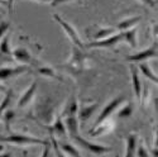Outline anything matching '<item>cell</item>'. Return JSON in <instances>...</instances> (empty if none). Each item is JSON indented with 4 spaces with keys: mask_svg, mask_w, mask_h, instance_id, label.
Listing matches in <instances>:
<instances>
[{
    "mask_svg": "<svg viewBox=\"0 0 158 157\" xmlns=\"http://www.w3.org/2000/svg\"><path fill=\"white\" fill-rule=\"evenodd\" d=\"M0 141L2 142H6V143H14V145H20V146H25V145H48V141L46 139H41L37 137H31V136H25V134H10L6 137L0 136Z\"/></svg>",
    "mask_w": 158,
    "mask_h": 157,
    "instance_id": "cell-1",
    "label": "cell"
},
{
    "mask_svg": "<svg viewBox=\"0 0 158 157\" xmlns=\"http://www.w3.org/2000/svg\"><path fill=\"white\" fill-rule=\"evenodd\" d=\"M127 42V32H119V33H114L113 36L101 39V41H94L87 45V47L90 48H113L114 46H116L119 42Z\"/></svg>",
    "mask_w": 158,
    "mask_h": 157,
    "instance_id": "cell-2",
    "label": "cell"
},
{
    "mask_svg": "<svg viewBox=\"0 0 158 157\" xmlns=\"http://www.w3.org/2000/svg\"><path fill=\"white\" fill-rule=\"evenodd\" d=\"M71 139H73L77 145H80L84 150H87L90 152H93L95 155H104V153H108V152H111L113 148L110 147H106V146H100V145H95V143H91L89 141H86L85 138H82L80 136V133H76L73 136H71Z\"/></svg>",
    "mask_w": 158,
    "mask_h": 157,
    "instance_id": "cell-3",
    "label": "cell"
},
{
    "mask_svg": "<svg viewBox=\"0 0 158 157\" xmlns=\"http://www.w3.org/2000/svg\"><path fill=\"white\" fill-rule=\"evenodd\" d=\"M157 41H154V43L148 47L147 49L144 51H140L135 55H131V56H128L125 60L127 61H130V62H144L149 58H157L158 57V52H157Z\"/></svg>",
    "mask_w": 158,
    "mask_h": 157,
    "instance_id": "cell-4",
    "label": "cell"
},
{
    "mask_svg": "<svg viewBox=\"0 0 158 157\" xmlns=\"http://www.w3.org/2000/svg\"><path fill=\"white\" fill-rule=\"evenodd\" d=\"M53 18L57 20V23H60L61 24V27L63 28V31L67 33V36H69V38L72 41V43L75 45V46H77L78 48H84V43L81 42V39H80V36L77 34V32H76V29L72 27V25L70 24V23H67L66 20H63L60 15H57V14H53Z\"/></svg>",
    "mask_w": 158,
    "mask_h": 157,
    "instance_id": "cell-5",
    "label": "cell"
},
{
    "mask_svg": "<svg viewBox=\"0 0 158 157\" xmlns=\"http://www.w3.org/2000/svg\"><path fill=\"white\" fill-rule=\"evenodd\" d=\"M123 101H124V98H123V96H118V98L113 99V100L108 104V105L102 109V112H101V113H100V115L98 117V119H96V122H95L94 127L99 125V124H100V123H102L104 121H106V119H108V117H109L111 113H114V112L118 109V107H119Z\"/></svg>",
    "mask_w": 158,
    "mask_h": 157,
    "instance_id": "cell-6",
    "label": "cell"
},
{
    "mask_svg": "<svg viewBox=\"0 0 158 157\" xmlns=\"http://www.w3.org/2000/svg\"><path fill=\"white\" fill-rule=\"evenodd\" d=\"M27 66H14V67H0V81H5L9 78H14L24 72H28Z\"/></svg>",
    "mask_w": 158,
    "mask_h": 157,
    "instance_id": "cell-7",
    "label": "cell"
},
{
    "mask_svg": "<svg viewBox=\"0 0 158 157\" xmlns=\"http://www.w3.org/2000/svg\"><path fill=\"white\" fill-rule=\"evenodd\" d=\"M130 72H131V84H133V91L134 95L138 100L142 99V81L139 78V72H138V67H135L134 65L130 66Z\"/></svg>",
    "mask_w": 158,
    "mask_h": 157,
    "instance_id": "cell-8",
    "label": "cell"
},
{
    "mask_svg": "<svg viewBox=\"0 0 158 157\" xmlns=\"http://www.w3.org/2000/svg\"><path fill=\"white\" fill-rule=\"evenodd\" d=\"M11 55L14 56V58L20 62V63H24V65H28V63H32L33 58L31 56V53L28 52L27 48H24V47H19L14 51H11Z\"/></svg>",
    "mask_w": 158,
    "mask_h": 157,
    "instance_id": "cell-9",
    "label": "cell"
},
{
    "mask_svg": "<svg viewBox=\"0 0 158 157\" xmlns=\"http://www.w3.org/2000/svg\"><path fill=\"white\" fill-rule=\"evenodd\" d=\"M96 108H98V103L90 104V105H84V107L80 109V112H78L77 121H80L81 124H85V123L90 119V118H91V115L94 114V112L96 110Z\"/></svg>",
    "mask_w": 158,
    "mask_h": 157,
    "instance_id": "cell-10",
    "label": "cell"
},
{
    "mask_svg": "<svg viewBox=\"0 0 158 157\" xmlns=\"http://www.w3.org/2000/svg\"><path fill=\"white\" fill-rule=\"evenodd\" d=\"M37 85H38L37 81H34V83L29 86V89L20 96V99H19V101H18V107H19V108L27 107L28 104L32 101V99H33V96H34V94H35V91H37Z\"/></svg>",
    "mask_w": 158,
    "mask_h": 157,
    "instance_id": "cell-11",
    "label": "cell"
},
{
    "mask_svg": "<svg viewBox=\"0 0 158 157\" xmlns=\"http://www.w3.org/2000/svg\"><path fill=\"white\" fill-rule=\"evenodd\" d=\"M138 147V136L135 133H131L127 138V151L124 157H135Z\"/></svg>",
    "mask_w": 158,
    "mask_h": 157,
    "instance_id": "cell-12",
    "label": "cell"
},
{
    "mask_svg": "<svg viewBox=\"0 0 158 157\" xmlns=\"http://www.w3.org/2000/svg\"><path fill=\"white\" fill-rule=\"evenodd\" d=\"M138 71H140L142 72V75L146 77V78H149L151 81H153L154 84H157L158 83V77H157V75L152 71V69L149 67V65L144 61V62H139V65H138Z\"/></svg>",
    "mask_w": 158,
    "mask_h": 157,
    "instance_id": "cell-13",
    "label": "cell"
},
{
    "mask_svg": "<svg viewBox=\"0 0 158 157\" xmlns=\"http://www.w3.org/2000/svg\"><path fill=\"white\" fill-rule=\"evenodd\" d=\"M140 18L142 17H139V15L133 17V18H128V19H125V20H123V22H120L119 24H118L116 25V29L123 32V31H128V29L134 28L135 24H138L140 22Z\"/></svg>",
    "mask_w": 158,
    "mask_h": 157,
    "instance_id": "cell-14",
    "label": "cell"
},
{
    "mask_svg": "<svg viewBox=\"0 0 158 157\" xmlns=\"http://www.w3.org/2000/svg\"><path fill=\"white\" fill-rule=\"evenodd\" d=\"M115 33V28H100L95 34H94V41H101Z\"/></svg>",
    "mask_w": 158,
    "mask_h": 157,
    "instance_id": "cell-15",
    "label": "cell"
},
{
    "mask_svg": "<svg viewBox=\"0 0 158 157\" xmlns=\"http://www.w3.org/2000/svg\"><path fill=\"white\" fill-rule=\"evenodd\" d=\"M49 130H51V132H56V133H58V134H61V136L66 134V132H67V130H66V125L63 124V122H62V119H61V117L56 118L55 124L49 128Z\"/></svg>",
    "mask_w": 158,
    "mask_h": 157,
    "instance_id": "cell-16",
    "label": "cell"
},
{
    "mask_svg": "<svg viewBox=\"0 0 158 157\" xmlns=\"http://www.w3.org/2000/svg\"><path fill=\"white\" fill-rule=\"evenodd\" d=\"M0 53L11 55V49L9 47V34H5L2 39H0Z\"/></svg>",
    "mask_w": 158,
    "mask_h": 157,
    "instance_id": "cell-17",
    "label": "cell"
},
{
    "mask_svg": "<svg viewBox=\"0 0 158 157\" xmlns=\"http://www.w3.org/2000/svg\"><path fill=\"white\" fill-rule=\"evenodd\" d=\"M58 146H60V148L62 150V152L69 153V155L72 156V157H81L80 153H78V151H77L73 146L69 145V143H58Z\"/></svg>",
    "mask_w": 158,
    "mask_h": 157,
    "instance_id": "cell-18",
    "label": "cell"
},
{
    "mask_svg": "<svg viewBox=\"0 0 158 157\" xmlns=\"http://www.w3.org/2000/svg\"><path fill=\"white\" fill-rule=\"evenodd\" d=\"M77 109H78V105H77V101L75 98H72L70 100V104L67 105V108H66V112H64V115L67 117H75L76 113H77Z\"/></svg>",
    "mask_w": 158,
    "mask_h": 157,
    "instance_id": "cell-19",
    "label": "cell"
},
{
    "mask_svg": "<svg viewBox=\"0 0 158 157\" xmlns=\"http://www.w3.org/2000/svg\"><path fill=\"white\" fill-rule=\"evenodd\" d=\"M37 71L43 75V76H48V77H57L55 70L49 67V66H37Z\"/></svg>",
    "mask_w": 158,
    "mask_h": 157,
    "instance_id": "cell-20",
    "label": "cell"
},
{
    "mask_svg": "<svg viewBox=\"0 0 158 157\" xmlns=\"http://www.w3.org/2000/svg\"><path fill=\"white\" fill-rule=\"evenodd\" d=\"M10 98H11V93H8L6 96L2 100V103H0V119L3 118V114H4V112L6 110V108H8V105H9Z\"/></svg>",
    "mask_w": 158,
    "mask_h": 157,
    "instance_id": "cell-21",
    "label": "cell"
},
{
    "mask_svg": "<svg viewBox=\"0 0 158 157\" xmlns=\"http://www.w3.org/2000/svg\"><path fill=\"white\" fill-rule=\"evenodd\" d=\"M131 113H133V109H131V104H127V105L124 108L120 109V112L118 113V118H129L131 115Z\"/></svg>",
    "mask_w": 158,
    "mask_h": 157,
    "instance_id": "cell-22",
    "label": "cell"
},
{
    "mask_svg": "<svg viewBox=\"0 0 158 157\" xmlns=\"http://www.w3.org/2000/svg\"><path fill=\"white\" fill-rule=\"evenodd\" d=\"M51 143H52V146H53V151H55V153H56V157H66V156L63 155L62 150H61L60 146H58L57 139L53 137V134H52V133H51Z\"/></svg>",
    "mask_w": 158,
    "mask_h": 157,
    "instance_id": "cell-23",
    "label": "cell"
},
{
    "mask_svg": "<svg viewBox=\"0 0 158 157\" xmlns=\"http://www.w3.org/2000/svg\"><path fill=\"white\" fill-rule=\"evenodd\" d=\"M13 117H14V113H13L11 110H5L4 114H3V118H2V119H4L8 130H9V128H10V122H11V118H13Z\"/></svg>",
    "mask_w": 158,
    "mask_h": 157,
    "instance_id": "cell-24",
    "label": "cell"
},
{
    "mask_svg": "<svg viewBox=\"0 0 158 157\" xmlns=\"http://www.w3.org/2000/svg\"><path fill=\"white\" fill-rule=\"evenodd\" d=\"M135 157H149L148 151H147V148H146V147H144V145H139V146L137 147Z\"/></svg>",
    "mask_w": 158,
    "mask_h": 157,
    "instance_id": "cell-25",
    "label": "cell"
},
{
    "mask_svg": "<svg viewBox=\"0 0 158 157\" xmlns=\"http://www.w3.org/2000/svg\"><path fill=\"white\" fill-rule=\"evenodd\" d=\"M9 27H10V23L9 22H2V23H0V39H2L5 36V33L8 32Z\"/></svg>",
    "mask_w": 158,
    "mask_h": 157,
    "instance_id": "cell-26",
    "label": "cell"
},
{
    "mask_svg": "<svg viewBox=\"0 0 158 157\" xmlns=\"http://www.w3.org/2000/svg\"><path fill=\"white\" fill-rule=\"evenodd\" d=\"M139 2H142L143 4L148 5L149 8H156L157 6V0H139Z\"/></svg>",
    "mask_w": 158,
    "mask_h": 157,
    "instance_id": "cell-27",
    "label": "cell"
},
{
    "mask_svg": "<svg viewBox=\"0 0 158 157\" xmlns=\"http://www.w3.org/2000/svg\"><path fill=\"white\" fill-rule=\"evenodd\" d=\"M69 2H72V0H53V2L51 3L52 6H57L60 4H63V3H69Z\"/></svg>",
    "mask_w": 158,
    "mask_h": 157,
    "instance_id": "cell-28",
    "label": "cell"
},
{
    "mask_svg": "<svg viewBox=\"0 0 158 157\" xmlns=\"http://www.w3.org/2000/svg\"><path fill=\"white\" fill-rule=\"evenodd\" d=\"M49 150H51V147H49V143H48V145L44 146V151H43L41 157H49Z\"/></svg>",
    "mask_w": 158,
    "mask_h": 157,
    "instance_id": "cell-29",
    "label": "cell"
},
{
    "mask_svg": "<svg viewBox=\"0 0 158 157\" xmlns=\"http://www.w3.org/2000/svg\"><path fill=\"white\" fill-rule=\"evenodd\" d=\"M0 157H13V155L10 152H3L0 153Z\"/></svg>",
    "mask_w": 158,
    "mask_h": 157,
    "instance_id": "cell-30",
    "label": "cell"
},
{
    "mask_svg": "<svg viewBox=\"0 0 158 157\" xmlns=\"http://www.w3.org/2000/svg\"><path fill=\"white\" fill-rule=\"evenodd\" d=\"M11 6H13V0H8V8H9V11H11Z\"/></svg>",
    "mask_w": 158,
    "mask_h": 157,
    "instance_id": "cell-31",
    "label": "cell"
},
{
    "mask_svg": "<svg viewBox=\"0 0 158 157\" xmlns=\"http://www.w3.org/2000/svg\"><path fill=\"white\" fill-rule=\"evenodd\" d=\"M34 2H39V3H52L53 0H34Z\"/></svg>",
    "mask_w": 158,
    "mask_h": 157,
    "instance_id": "cell-32",
    "label": "cell"
},
{
    "mask_svg": "<svg viewBox=\"0 0 158 157\" xmlns=\"http://www.w3.org/2000/svg\"><path fill=\"white\" fill-rule=\"evenodd\" d=\"M2 91H3V93H4V91H5V86H3V85H0V93H2Z\"/></svg>",
    "mask_w": 158,
    "mask_h": 157,
    "instance_id": "cell-33",
    "label": "cell"
},
{
    "mask_svg": "<svg viewBox=\"0 0 158 157\" xmlns=\"http://www.w3.org/2000/svg\"><path fill=\"white\" fill-rule=\"evenodd\" d=\"M4 150H5V147H4L3 145H0V152H3Z\"/></svg>",
    "mask_w": 158,
    "mask_h": 157,
    "instance_id": "cell-34",
    "label": "cell"
},
{
    "mask_svg": "<svg viewBox=\"0 0 158 157\" xmlns=\"http://www.w3.org/2000/svg\"><path fill=\"white\" fill-rule=\"evenodd\" d=\"M0 4H5V2L4 0H0Z\"/></svg>",
    "mask_w": 158,
    "mask_h": 157,
    "instance_id": "cell-35",
    "label": "cell"
}]
</instances>
